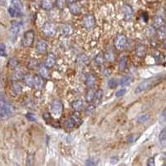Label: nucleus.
<instances>
[{
    "label": "nucleus",
    "mask_w": 166,
    "mask_h": 166,
    "mask_svg": "<svg viewBox=\"0 0 166 166\" xmlns=\"http://www.w3.org/2000/svg\"><path fill=\"white\" fill-rule=\"evenodd\" d=\"M164 78H165V77H163V76H157V77H152V78H149L142 81L141 83H140L137 86V87L135 90V93L136 94H140V93L146 91L148 89L152 88L154 86H155L158 83H159L160 81H162V80Z\"/></svg>",
    "instance_id": "obj_1"
},
{
    "label": "nucleus",
    "mask_w": 166,
    "mask_h": 166,
    "mask_svg": "<svg viewBox=\"0 0 166 166\" xmlns=\"http://www.w3.org/2000/svg\"><path fill=\"white\" fill-rule=\"evenodd\" d=\"M14 111V108L10 104L3 103L0 105V120H4L9 118Z\"/></svg>",
    "instance_id": "obj_2"
},
{
    "label": "nucleus",
    "mask_w": 166,
    "mask_h": 166,
    "mask_svg": "<svg viewBox=\"0 0 166 166\" xmlns=\"http://www.w3.org/2000/svg\"><path fill=\"white\" fill-rule=\"evenodd\" d=\"M22 26V22H20V21H13L12 22L11 26H10L9 33L11 40L13 42H14L15 40L17 39L18 36L19 34Z\"/></svg>",
    "instance_id": "obj_3"
},
{
    "label": "nucleus",
    "mask_w": 166,
    "mask_h": 166,
    "mask_svg": "<svg viewBox=\"0 0 166 166\" xmlns=\"http://www.w3.org/2000/svg\"><path fill=\"white\" fill-rule=\"evenodd\" d=\"M82 25L88 31L93 29L96 26V19L93 16V14H91V13L86 14L82 19Z\"/></svg>",
    "instance_id": "obj_4"
},
{
    "label": "nucleus",
    "mask_w": 166,
    "mask_h": 166,
    "mask_svg": "<svg viewBox=\"0 0 166 166\" xmlns=\"http://www.w3.org/2000/svg\"><path fill=\"white\" fill-rule=\"evenodd\" d=\"M34 38H35V34H34V32L32 30L27 31L23 34V37L22 39V45L24 48L32 47V45L33 44V42H34Z\"/></svg>",
    "instance_id": "obj_5"
},
{
    "label": "nucleus",
    "mask_w": 166,
    "mask_h": 166,
    "mask_svg": "<svg viewBox=\"0 0 166 166\" xmlns=\"http://www.w3.org/2000/svg\"><path fill=\"white\" fill-rule=\"evenodd\" d=\"M51 111L55 116H61L63 112V104L61 101L55 100L51 104Z\"/></svg>",
    "instance_id": "obj_6"
},
{
    "label": "nucleus",
    "mask_w": 166,
    "mask_h": 166,
    "mask_svg": "<svg viewBox=\"0 0 166 166\" xmlns=\"http://www.w3.org/2000/svg\"><path fill=\"white\" fill-rule=\"evenodd\" d=\"M58 31V27L55 23L52 22H46L42 26V32L48 37H53Z\"/></svg>",
    "instance_id": "obj_7"
},
{
    "label": "nucleus",
    "mask_w": 166,
    "mask_h": 166,
    "mask_svg": "<svg viewBox=\"0 0 166 166\" xmlns=\"http://www.w3.org/2000/svg\"><path fill=\"white\" fill-rule=\"evenodd\" d=\"M126 37L124 34H117V36L116 37L115 41H114L115 48L117 49V50L123 49L125 48L126 44Z\"/></svg>",
    "instance_id": "obj_8"
},
{
    "label": "nucleus",
    "mask_w": 166,
    "mask_h": 166,
    "mask_svg": "<svg viewBox=\"0 0 166 166\" xmlns=\"http://www.w3.org/2000/svg\"><path fill=\"white\" fill-rule=\"evenodd\" d=\"M57 62V58L55 57V55L53 53H48L45 58L44 62V65L48 67V68H52L55 66Z\"/></svg>",
    "instance_id": "obj_9"
},
{
    "label": "nucleus",
    "mask_w": 166,
    "mask_h": 166,
    "mask_svg": "<svg viewBox=\"0 0 166 166\" xmlns=\"http://www.w3.org/2000/svg\"><path fill=\"white\" fill-rule=\"evenodd\" d=\"M48 49V43L47 42H45L44 40H39L37 42L36 45V50L39 54L45 53Z\"/></svg>",
    "instance_id": "obj_10"
},
{
    "label": "nucleus",
    "mask_w": 166,
    "mask_h": 166,
    "mask_svg": "<svg viewBox=\"0 0 166 166\" xmlns=\"http://www.w3.org/2000/svg\"><path fill=\"white\" fill-rule=\"evenodd\" d=\"M97 82V77L93 74H88L86 77V84L89 88H93Z\"/></svg>",
    "instance_id": "obj_11"
},
{
    "label": "nucleus",
    "mask_w": 166,
    "mask_h": 166,
    "mask_svg": "<svg viewBox=\"0 0 166 166\" xmlns=\"http://www.w3.org/2000/svg\"><path fill=\"white\" fill-rule=\"evenodd\" d=\"M45 81H44V78L41 76V75H36L34 76V87L38 88V89H42L44 87Z\"/></svg>",
    "instance_id": "obj_12"
},
{
    "label": "nucleus",
    "mask_w": 166,
    "mask_h": 166,
    "mask_svg": "<svg viewBox=\"0 0 166 166\" xmlns=\"http://www.w3.org/2000/svg\"><path fill=\"white\" fill-rule=\"evenodd\" d=\"M70 11L73 15H78L81 11V6L79 5L78 3L75 2V3H71Z\"/></svg>",
    "instance_id": "obj_13"
},
{
    "label": "nucleus",
    "mask_w": 166,
    "mask_h": 166,
    "mask_svg": "<svg viewBox=\"0 0 166 166\" xmlns=\"http://www.w3.org/2000/svg\"><path fill=\"white\" fill-rule=\"evenodd\" d=\"M102 98H103V91L101 89H98L95 92V97H94L93 101L96 103V105H100L102 101Z\"/></svg>",
    "instance_id": "obj_14"
},
{
    "label": "nucleus",
    "mask_w": 166,
    "mask_h": 166,
    "mask_svg": "<svg viewBox=\"0 0 166 166\" xmlns=\"http://www.w3.org/2000/svg\"><path fill=\"white\" fill-rule=\"evenodd\" d=\"M123 13H124L125 18L126 20H130L133 16V10L131 9V7L129 6V5H124Z\"/></svg>",
    "instance_id": "obj_15"
},
{
    "label": "nucleus",
    "mask_w": 166,
    "mask_h": 166,
    "mask_svg": "<svg viewBox=\"0 0 166 166\" xmlns=\"http://www.w3.org/2000/svg\"><path fill=\"white\" fill-rule=\"evenodd\" d=\"M165 25V20L161 17H156L153 20V27L155 28H160Z\"/></svg>",
    "instance_id": "obj_16"
},
{
    "label": "nucleus",
    "mask_w": 166,
    "mask_h": 166,
    "mask_svg": "<svg viewBox=\"0 0 166 166\" xmlns=\"http://www.w3.org/2000/svg\"><path fill=\"white\" fill-rule=\"evenodd\" d=\"M83 106H84V102L82 100H77L71 103V107L76 111H80L83 108Z\"/></svg>",
    "instance_id": "obj_17"
},
{
    "label": "nucleus",
    "mask_w": 166,
    "mask_h": 166,
    "mask_svg": "<svg viewBox=\"0 0 166 166\" xmlns=\"http://www.w3.org/2000/svg\"><path fill=\"white\" fill-rule=\"evenodd\" d=\"M24 83L29 87H34V76H31V75H26L23 77Z\"/></svg>",
    "instance_id": "obj_18"
},
{
    "label": "nucleus",
    "mask_w": 166,
    "mask_h": 166,
    "mask_svg": "<svg viewBox=\"0 0 166 166\" xmlns=\"http://www.w3.org/2000/svg\"><path fill=\"white\" fill-rule=\"evenodd\" d=\"M127 63H128V58L124 56L122 57L120 60V62H119V71H124L127 67Z\"/></svg>",
    "instance_id": "obj_19"
},
{
    "label": "nucleus",
    "mask_w": 166,
    "mask_h": 166,
    "mask_svg": "<svg viewBox=\"0 0 166 166\" xmlns=\"http://www.w3.org/2000/svg\"><path fill=\"white\" fill-rule=\"evenodd\" d=\"M42 8L44 10L49 11L53 8V3L51 0H42Z\"/></svg>",
    "instance_id": "obj_20"
},
{
    "label": "nucleus",
    "mask_w": 166,
    "mask_h": 166,
    "mask_svg": "<svg viewBox=\"0 0 166 166\" xmlns=\"http://www.w3.org/2000/svg\"><path fill=\"white\" fill-rule=\"evenodd\" d=\"M39 73L43 78H48L50 77L48 68L45 65L44 66H39Z\"/></svg>",
    "instance_id": "obj_21"
},
{
    "label": "nucleus",
    "mask_w": 166,
    "mask_h": 166,
    "mask_svg": "<svg viewBox=\"0 0 166 166\" xmlns=\"http://www.w3.org/2000/svg\"><path fill=\"white\" fill-rule=\"evenodd\" d=\"M11 6L13 7L15 9H17L19 12L22 13V4L20 2V0H11Z\"/></svg>",
    "instance_id": "obj_22"
},
{
    "label": "nucleus",
    "mask_w": 166,
    "mask_h": 166,
    "mask_svg": "<svg viewBox=\"0 0 166 166\" xmlns=\"http://www.w3.org/2000/svg\"><path fill=\"white\" fill-rule=\"evenodd\" d=\"M149 118H150V116L149 114H146V113L142 114L137 118V122L140 123V124H144L149 120Z\"/></svg>",
    "instance_id": "obj_23"
},
{
    "label": "nucleus",
    "mask_w": 166,
    "mask_h": 166,
    "mask_svg": "<svg viewBox=\"0 0 166 166\" xmlns=\"http://www.w3.org/2000/svg\"><path fill=\"white\" fill-rule=\"evenodd\" d=\"M94 97H95V91L92 90V88H90L88 90V91L87 92L86 95V100L87 102H91L94 100Z\"/></svg>",
    "instance_id": "obj_24"
},
{
    "label": "nucleus",
    "mask_w": 166,
    "mask_h": 166,
    "mask_svg": "<svg viewBox=\"0 0 166 166\" xmlns=\"http://www.w3.org/2000/svg\"><path fill=\"white\" fill-rule=\"evenodd\" d=\"M70 119L71 120V121L73 122V124H74L75 126H78L82 122V120L80 118V116H79L78 115H76V114L71 115V116L70 117Z\"/></svg>",
    "instance_id": "obj_25"
},
{
    "label": "nucleus",
    "mask_w": 166,
    "mask_h": 166,
    "mask_svg": "<svg viewBox=\"0 0 166 166\" xmlns=\"http://www.w3.org/2000/svg\"><path fill=\"white\" fill-rule=\"evenodd\" d=\"M62 33L64 36H69V35H71L72 33V28L70 25H68V24L65 25L62 28Z\"/></svg>",
    "instance_id": "obj_26"
},
{
    "label": "nucleus",
    "mask_w": 166,
    "mask_h": 166,
    "mask_svg": "<svg viewBox=\"0 0 166 166\" xmlns=\"http://www.w3.org/2000/svg\"><path fill=\"white\" fill-rule=\"evenodd\" d=\"M8 11H9V13L10 14V16L13 17H13H20V16L22 15V13L19 12L18 10L15 9H14L13 7H12V6L9 8V10H8Z\"/></svg>",
    "instance_id": "obj_27"
},
{
    "label": "nucleus",
    "mask_w": 166,
    "mask_h": 166,
    "mask_svg": "<svg viewBox=\"0 0 166 166\" xmlns=\"http://www.w3.org/2000/svg\"><path fill=\"white\" fill-rule=\"evenodd\" d=\"M145 53H146V49H145V48L144 46H141V45L138 46V48H137L136 50L137 56L142 58V57L145 56Z\"/></svg>",
    "instance_id": "obj_28"
},
{
    "label": "nucleus",
    "mask_w": 166,
    "mask_h": 166,
    "mask_svg": "<svg viewBox=\"0 0 166 166\" xmlns=\"http://www.w3.org/2000/svg\"><path fill=\"white\" fill-rule=\"evenodd\" d=\"M95 110H96V105L91 104V105H89L86 108L85 113H86L87 116H91V115H92L95 112Z\"/></svg>",
    "instance_id": "obj_29"
},
{
    "label": "nucleus",
    "mask_w": 166,
    "mask_h": 166,
    "mask_svg": "<svg viewBox=\"0 0 166 166\" xmlns=\"http://www.w3.org/2000/svg\"><path fill=\"white\" fill-rule=\"evenodd\" d=\"M131 80H132V78L130 76H126L120 80V85L122 87H126L131 82Z\"/></svg>",
    "instance_id": "obj_30"
},
{
    "label": "nucleus",
    "mask_w": 166,
    "mask_h": 166,
    "mask_svg": "<svg viewBox=\"0 0 166 166\" xmlns=\"http://www.w3.org/2000/svg\"><path fill=\"white\" fill-rule=\"evenodd\" d=\"M95 62H97V65H101L104 62V56L102 52H100L99 54L97 55L96 58H95Z\"/></svg>",
    "instance_id": "obj_31"
},
{
    "label": "nucleus",
    "mask_w": 166,
    "mask_h": 166,
    "mask_svg": "<svg viewBox=\"0 0 166 166\" xmlns=\"http://www.w3.org/2000/svg\"><path fill=\"white\" fill-rule=\"evenodd\" d=\"M56 5L59 9H63L67 5V0H56Z\"/></svg>",
    "instance_id": "obj_32"
},
{
    "label": "nucleus",
    "mask_w": 166,
    "mask_h": 166,
    "mask_svg": "<svg viewBox=\"0 0 166 166\" xmlns=\"http://www.w3.org/2000/svg\"><path fill=\"white\" fill-rule=\"evenodd\" d=\"M105 57H106V58L107 59L108 61H110V62H112V61L115 59V55L113 54V52H112L110 49L107 50V52H106Z\"/></svg>",
    "instance_id": "obj_33"
},
{
    "label": "nucleus",
    "mask_w": 166,
    "mask_h": 166,
    "mask_svg": "<svg viewBox=\"0 0 166 166\" xmlns=\"http://www.w3.org/2000/svg\"><path fill=\"white\" fill-rule=\"evenodd\" d=\"M118 85V81L115 78H112L110 79L109 81H108V86H109V87L111 88V89H114V88H116L117 87Z\"/></svg>",
    "instance_id": "obj_34"
},
{
    "label": "nucleus",
    "mask_w": 166,
    "mask_h": 166,
    "mask_svg": "<svg viewBox=\"0 0 166 166\" xmlns=\"http://www.w3.org/2000/svg\"><path fill=\"white\" fill-rule=\"evenodd\" d=\"M159 141L160 142H164V141H165L166 140V129H163L161 131H160V133H159Z\"/></svg>",
    "instance_id": "obj_35"
},
{
    "label": "nucleus",
    "mask_w": 166,
    "mask_h": 166,
    "mask_svg": "<svg viewBox=\"0 0 166 166\" xmlns=\"http://www.w3.org/2000/svg\"><path fill=\"white\" fill-rule=\"evenodd\" d=\"M12 89H13V92H14V93H16V94H19L20 92H21V91H22V87L20 86L19 84L15 83V84H13V85Z\"/></svg>",
    "instance_id": "obj_36"
},
{
    "label": "nucleus",
    "mask_w": 166,
    "mask_h": 166,
    "mask_svg": "<svg viewBox=\"0 0 166 166\" xmlns=\"http://www.w3.org/2000/svg\"><path fill=\"white\" fill-rule=\"evenodd\" d=\"M28 67H29L30 68H35L37 67H39V63H38V60L32 59V61H30L29 63H28Z\"/></svg>",
    "instance_id": "obj_37"
},
{
    "label": "nucleus",
    "mask_w": 166,
    "mask_h": 166,
    "mask_svg": "<svg viewBox=\"0 0 166 166\" xmlns=\"http://www.w3.org/2000/svg\"><path fill=\"white\" fill-rule=\"evenodd\" d=\"M18 61L16 60L15 58H12L10 59L9 62V64H8V66L11 67V68H14V67H16L17 66H18Z\"/></svg>",
    "instance_id": "obj_38"
},
{
    "label": "nucleus",
    "mask_w": 166,
    "mask_h": 166,
    "mask_svg": "<svg viewBox=\"0 0 166 166\" xmlns=\"http://www.w3.org/2000/svg\"><path fill=\"white\" fill-rule=\"evenodd\" d=\"M0 56L6 57V46L4 43H0Z\"/></svg>",
    "instance_id": "obj_39"
},
{
    "label": "nucleus",
    "mask_w": 166,
    "mask_h": 166,
    "mask_svg": "<svg viewBox=\"0 0 166 166\" xmlns=\"http://www.w3.org/2000/svg\"><path fill=\"white\" fill-rule=\"evenodd\" d=\"M126 90L125 88H121V89H120L119 91H116V97H120L124 96V95L126 94Z\"/></svg>",
    "instance_id": "obj_40"
},
{
    "label": "nucleus",
    "mask_w": 166,
    "mask_h": 166,
    "mask_svg": "<svg viewBox=\"0 0 166 166\" xmlns=\"http://www.w3.org/2000/svg\"><path fill=\"white\" fill-rule=\"evenodd\" d=\"M26 117L28 118V120H30V121H36V120H37L36 116H35L33 113H31V112H28V113L26 115Z\"/></svg>",
    "instance_id": "obj_41"
},
{
    "label": "nucleus",
    "mask_w": 166,
    "mask_h": 166,
    "mask_svg": "<svg viewBox=\"0 0 166 166\" xmlns=\"http://www.w3.org/2000/svg\"><path fill=\"white\" fill-rule=\"evenodd\" d=\"M78 61L79 62H81V63H87V61H88V58L86 55H84V54H81V55H80V56H79Z\"/></svg>",
    "instance_id": "obj_42"
},
{
    "label": "nucleus",
    "mask_w": 166,
    "mask_h": 166,
    "mask_svg": "<svg viewBox=\"0 0 166 166\" xmlns=\"http://www.w3.org/2000/svg\"><path fill=\"white\" fill-rule=\"evenodd\" d=\"M97 163L95 161V159H88L86 161V163H85V165H96Z\"/></svg>",
    "instance_id": "obj_43"
},
{
    "label": "nucleus",
    "mask_w": 166,
    "mask_h": 166,
    "mask_svg": "<svg viewBox=\"0 0 166 166\" xmlns=\"http://www.w3.org/2000/svg\"><path fill=\"white\" fill-rule=\"evenodd\" d=\"M147 165L149 166H155V158L151 157L148 159L147 161Z\"/></svg>",
    "instance_id": "obj_44"
},
{
    "label": "nucleus",
    "mask_w": 166,
    "mask_h": 166,
    "mask_svg": "<svg viewBox=\"0 0 166 166\" xmlns=\"http://www.w3.org/2000/svg\"><path fill=\"white\" fill-rule=\"evenodd\" d=\"M162 117L164 118L165 120H166V107L165 108V110L162 112Z\"/></svg>",
    "instance_id": "obj_45"
},
{
    "label": "nucleus",
    "mask_w": 166,
    "mask_h": 166,
    "mask_svg": "<svg viewBox=\"0 0 166 166\" xmlns=\"http://www.w3.org/2000/svg\"><path fill=\"white\" fill-rule=\"evenodd\" d=\"M143 17H144V19H145V21L146 22L147 19H148V17L146 16V14H145H145H143Z\"/></svg>",
    "instance_id": "obj_46"
},
{
    "label": "nucleus",
    "mask_w": 166,
    "mask_h": 166,
    "mask_svg": "<svg viewBox=\"0 0 166 166\" xmlns=\"http://www.w3.org/2000/svg\"><path fill=\"white\" fill-rule=\"evenodd\" d=\"M67 1H68L69 3H75L77 0H67Z\"/></svg>",
    "instance_id": "obj_47"
},
{
    "label": "nucleus",
    "mask_w": 166,
    "mask_h": 166,
    "mask_svg": "<svg viewBox=\"0 0 166 166\" xmlns=\"http://www.w3.org/2000/svg\"><path fill=\"white\" fill-rule=\"evenodd\" d=\"M165 48H166V43H165Z\"/></svg>",
    "instance_id": "obj_48"
}]
</instances>
